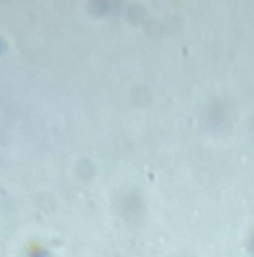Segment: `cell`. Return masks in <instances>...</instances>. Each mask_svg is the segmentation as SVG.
Returning a JSON list of instances; mask_svg holds the SVG:
<instances>
[{"mask_svg": "<svg viewBox=\"0 0 254 257\" xmlns=\"http://www.w3.org/2000/svg\"><path fill=\"white\" fill-rule=\"evenodd\" d=\"M2 51H3V45H2L1 41H0V53H1Z\"/></svg>", "mask_w": 254, "mask_h": 257, "instance_id": "1", "label": "cell"}]
</instances>
